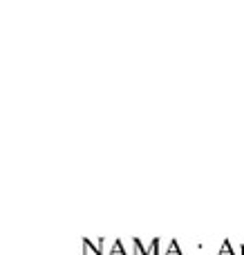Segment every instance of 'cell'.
<instances>
[{
	"label": "cell",
	"instance_id": "cell-1",
	"mask_svg": "<svg viewBox=\"0 0 244 255\" xmlns=\"http://www.w3.org/2000/svg\"><path fill=\"white\" fill-rule=\"evenodd\" d=\"M96 249L101 251V255H110L112 251H114V246H117V239H94Z\"/></svg>",
	"mask_w": 244,
	"mask_h": 255
},
{
	"label": "cell",
	"instance_id": "cell-2",
	"mask_svg": "<svg viewBox=\"0 0 244 255\" xmlns=\"http://www.w3.org/2000/svg\"><path fill=\"white\" fill-rule=\"evenodd\" d=\"M119 244H121V249H123V253L126 255H139V246H137V242L134 239H119Z\"/></svg>",
	"mask_w": 244,
	"mask_h": 255
},
{
	"label": "cell",
	"instance_id": "cell-3",
	"mask_svg": "<svg viewBox=\"0 0 244 255\" xmlns=\"http://www.w3.org/2000/svg\"><path fill=\"white\" fill-rule=\"evenodd\" d=\"M83 255H101V251L96 249L92 239H83Z\"/></svg>",
	"mask_w": 244,
	"mask_h": 255
},
{
	"label": "cell",
	"instance_id": "cell-4",
	"mask_svg": "<svg viewBox=\"0 0 244 255\" xmlns=\"http://www.w3.org/2000/svg\"><path fill=\"white\" fill-rule=\"evenodd\" d=\"M170 244H173V239H157V255H166L170 249Z\"/></svg>",
	"mask_w": 244,
	"mask_h": 255
},
{
	"label": "cell",
	"instance_id": "cell-5",
	"mask_svg": "<svg viewBox=\"0 0 244 255\" xmlns=\"http://www.w3.org/2000/svg\"><path fill=\"white\" fill-rule=\"evenodd\" d=\"M166 255H181V251H179V244H177L175 239H173V244H170V249H168V253Z\"/></svg>",
	"mask_w": 244,
	"mask_h": 255
},
{
	"label": "cell",
	"instance_id": "cell-6",
	"mask_svg": "<svg viewBox=\"0 0 244 255\" xmlns=\"http://www.w3.org/2000/svg\"><path fill=\"white\" fill-rule=\"evenodd\" d=\"M110 255H126L123 253V249H121V244H119V239H117V246H114V251H112Z\"/></svg>",
	"mask_w": 244,
	"mask_h": 255
},
{
	"label": "cell",
	"instance_id": "cell-7",
	"mask_svg": "<svg viewBox=\"0 0 244 255\" xmlns=\"http://www.w3.org/2000/svg\"><path fill=\"white\" fill-rule=\"evenodd\" d=\"M242 255H244V244H242Z\"/></svg>",
	"mask_w": 244,
	"mask_h": 255
}]
</instances>
